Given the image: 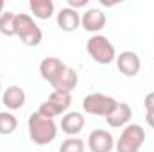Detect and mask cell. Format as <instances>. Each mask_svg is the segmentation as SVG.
<instances>
[{
	"instance_id": "obj_1",
	"label": "cell",
	"mask_w": 154,
	"mask_h": 152,
	"mask_svg": "<svg viewBox=\"0 0 154 152\" xmlns=\"http://www.w3.org/2000/svg\"><path fill=\"white\" fill-rule=\"evenodd\" d=\"M27 129H29V138L32 140V143H36L39 147L52 143L57 136V123L52 118L41 116L38 111L29 116Z\"/></svg>"
},
{
	"instance_id": "obj_2",
	"label": "cell",
	"mask_w": 154,
	"mask_h": 152,
	"mask_svg": "<svg viewBox=\"0 0 154 152\" xmlns=\"http://www.w3.org/2000/svg\"><path fill=\"white\" fill-rule=\"evenodd\" d=\"M86 52L99 65H109L116 59V50L113 43L102 34H95L86 41Z\"/></svg>"
},
{
	"instance_id": "obj_3",
	"label": "cell",
	"mask_w": 154,
	"mask_h": 152,
	"mask_svg": "<svg viewBox=\"0 0 154 152\" xmlns=\"http://www.w3.org/2000/svg\"><path fill=\"white\" fill-rule=\"evenodd\" d=\"M14 36H18L27 47H38L43 39V32L31 14L20 13L16 14V22H14Z\"/></svg>"
},
{
	"instance_id": "obj_4",
	"label": "cell",
	"mask_w": 154,
	"mask_h": 152,
	"mask_svg": "<svg viewBox=\"0 0 154 152\" xmlns=\"http://www.w3.org/2000/svg\"><path fill=\"white\" fill-rule=\"evenodd\" d=\"M72 106V93L68 91H56L52 90V93L48 95V99L38 108V113L45 118H56L57 114L66 113Z\"/></svg>"
},
{
	"instance_id": "obj_5",
	"label": "cell",
	"mask_w": 154,
	"mask_h": 152,
	"mask_svg": "<svg viewBox=\"0 0 154 152\" xmlns=\"http://www.w3.org/2000/svg\"><path fill=\"white\" fill-rule=\"evenodd\" d=\"M145 141V131L138 123H129L124 127L118 141L115 143L116 152H140Z\"/></svg>"
},
{
	"instance_id": "obj_6",
	"label": "cell",
	"mask_w": 154,
	"mask_h": 152,
	"mask_svg": "<svg viewBox=\"0 0 154 152\" xmlns=\"http://www.w3.org/2000/svg\"><path fill=\"white\" fill-rule=\"evenodd\" d=\"M118 100H115L113 97L109 95H104V93H90L84 97L82 100V109L84 113L93 114V116H109L111 111L116 108Z\"/></svg>"
},
{
	"instance_id": "obj_7",
	"label": "cell",
	"mask_w": 154,
	"mask_h": 152,
	"mask_svg": "<svg viewBox=\"0 0 154 152\" xmlns=\"http://www.w3.org/2000/svg\"><path fill=\"white\" fill-rule=\"evenodd\" d=\"M116 68L122 75L125 77H136L140 74V68H142V61H140V56L133 50H125V52H120L116 56Z\"/></svg>"
},
{
	"instance_id": "obj_8",
	"label": "cell",
	"mask_w": 154,
	"mask_h": 152,
	"mask_svg": "<svg viewBox=\"0 0 154 152\" xmlns=\"http://www.w3.org/2000/svg\"><path fill=\"white\" fill-rule=\"evenodd\" d=\"M88 149L91 152H111L115 149L113 134L106 129H95L88 136Z\"/></svg>"
},
{
	"instance_id": "obj_9",
	"label": "cell",
	"mask_w": 154,
	"mask_h": 152,
	"mask_svg": "<svg viewBox=\"0 0 154 152\" xmlns=\"http://www.w3.org/2000/svg\"><path fill=\"white\" fill-rule=\"evenodd\" d=\"M81 25L86 32H99L106 25V14L99 7H88L81 14Z\"/></svg>"
},
{
	"instance_id": "obj_10",
	"label": "cell",
	"mask_w": 154,
	"mask_h": 152,
	"mask_svg": "<svg viewBox=\"0 0 154 152\" xmlns=\"http://www.w3.org/2000/svg\"><path fill=\"white\" fill-rule=\"evenodd\" d=\"M66 65L57 59V57H45L41 63H39V75L43 81H47L48 84H52L57 77L65 72Z\"/></svg>"
},
{
	"instance_id": "obj_11",
	"label": "cell",
	"mask_w": 154,
	"mask_h": 152,
	"mask_svg": "<svg viewBox=\"0 0 154 152\" xmlns=\"http://www.w3.org/2000/svg\"><path fill=\"white\" fill-rule=\"evenodd\" d=\"M84 125H86V118H84V114H81L79 111H68V113H65L61 123H59V127L63 129L65 134H68V138L70 136H77L84 129Z\"/></svg>"
},
{
	"instance_id": "obj_12",
	"label": "cell",
	"mask_w": 154,
	"mask_h": 152,
	"mask_svg": "<svg viewBox=\"0 0 154 152\" xmlns=\"http://www.w3.org/2000/svg\"><path fill=\"white\" fill-rule=\"evenodd\" d=\"M131 116H133V111H131V106L127 102H118L116 108L111 111L109 116H106V122L109 127H115V129H122L125 125H129L131 122Z\"/></svg>"
},
{
	"instance_id": "obj_13",
	"label": "cell",
	"mask_w": 154,
	"mask_h": 152,
	"mask_svg": "<svg viewBox=\"0 0 154 152\" xmlns=\"http://www.w3.org/2000/svg\"><path fill=\"white\" fill-rule=\"evenodd\" d=\"M56 23L61 31L65 32H74L75 29H79L81 25V14L70 9V7H63L57 14H56Z\"/></svg>"
},
{
	"instance_id": "obj_14",
	"label": "cell",
	"mask_w": 154,
	"mask_h": 152,
	"mask_svg": "<svg viewBox=\"0 0 154 152\" xmlns=\"http://www.w3.org/2000/svg\"><path fill=\"white\" fill-rule=\"evenodd\" d=\"M2 104L11 109V111H16L20 108H23L25 104V91L20 88V86H7L2 93Z\"/></svg>"
},
{
	"instance_id": "obj_15",
	"label": "cell",
	"mask_w": 154,
	"mask_h": 152,
	"mask_svg": "<svg viewBox=\"0 0 154 152\" xmlns=\"http://www.w3.org/2000/svg\"><path fill=\"white\" fill-rule=\"evenodd\" d=\"M77 82H79V75H77V72L74 70V68L66 66L65 72L57 77L50 86H52V90H56V91H68V93H72L74 88L77 86Z\"/></svg>"
},
{
	"instance_id": "obj_16",
	"label": "cell",
	"mask_w": 154,
	"mask_h": 152,
	"mask_svg": "<svg viewBox=\"0 0 154 152\" xmlns=\"http://www.w3.org/2000/svg\"><path fill=\"white\" fill-rule=\"evenodd\" d=\"M29 9L34 14V18H38V20H48L56 11L52 0H31Z\"/></svg>"
},
{
	"instance_id": "obj_17",
	"label": "cell",
	"mask_w": 154,
	"mask_h": 152,
	"mask_svg": "<svg viewBox=\"0 0 154 152\" xmlns=\"http://www.w3.org/2000/svg\"><path fill=\"white\" fill-rule=\"evenodd\" d=\"M14 22H16V14L11 11H4L0 14V34L2 36H14Z\"/></svg>"
},
{
	"instance_id": "obj_18",
	"label": "cell",
	"mask_w": 154,
	"mask_h": 152,
	"mask_svg": "<svg viewBox=\"0 0 154 152\" xmlns=\"http://www.w3.org/2000/svg\"><path fill=\"white\" fill-rule=\"evenodd\" d=\"M16 127H18V120L14 114L7 113V111L0 113V134H4V136L13 134L16 131Z\"/></svg>"
},
{
	"instance_id": "obj_19",
	"label": "cell",
	"mask_w": 154,
	"mask_h": 152,
	"mask_svg": "<svg viewBox=\"0 0 154 152\" xmlns=\"http://www.w3.org/2000/svg\"><path fill=\"white\" fill-rule=\"evenodd\" d=\"M59 152H86V143L77 136H70L61 143Z\"/></svg>"
},
{
	"instance_id": "obj_20",
	"label": "cell",
	"mask_w": 154,
	"mask_h": 152,
	"mask_svg": "<svg viewBox=\"0 0 154 152\" xmlns=\"http://www.w3.org/2000/svg\"><path fill=\"white\" fill-rule=\"evenodd\" d=\"M143 106H145V111H147V113H154V91H151V93L145 95Z\"/></svg>"
},
{
	"instance_id": "obj_21",
	"label": "cell",
	"mask_w": 154,
	"mask_h": 152,
	"mask_svg": "<svg viewBox=\"0 0 154 152\" xmlns=\"http://www.w3.org/2000/svg\"><path fill=\"white\" fill-rule=\"evenodd\" d=\"M68 7L77 11L79 7H88V0H68Z\"/></svg>"
},
{
	"instance_id": "obj_22",
	"label": "cell",
	"mask_w": 154,
	"mask_h": 152,
	"mask_svg": "<svg viewBox=\"0 0 154 152\" xmlns=\"http://www.w3.org/2000/svg\"><path fill=\"white\" fill-rule=\"evenodd\" d=\"M145 120H147L149 127H152V129H154V113H147V114H145Z\"/></svg>"
},
{
	"instance_id": "obj_23",
	"label": "cell",
	"mask_w": 154,
	"mask_h": 152,
	"mask_svg": "<svg viewBox=\"0 0 154 152\" xmlns=\"http://www.w3.org/2000/svg\"><path fill=\"white\" fill-rule=\"evenodd\" d=\"M4 13V0H0V14Z\"/></svg>"
},
{
	"instance_id": "obj_24",
	"label": "cell",
	"mask_w": 154,
	"mask_h": 152,
	"mask_svg": "<svg viewBox=\"0 0 154 152\" xmlns=\"http://www.w3.org/2000/svg\"><path fill=\"white\" fill-rule=\"evenodd\" d=\"M2 93H4V90H2V82H0V95H2Z\"/></svg>"
}]
</instances>
